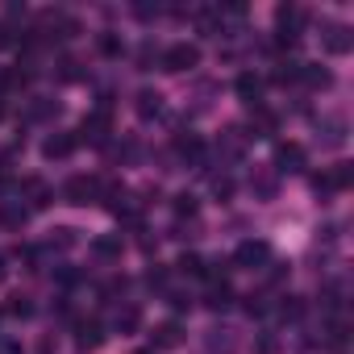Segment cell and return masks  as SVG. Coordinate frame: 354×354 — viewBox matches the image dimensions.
<instances>
[{"label":"cell","instance_id":"obj_1","mask_svg":"<svg viewBox=\"0 0 354 354\" xmlns=\"http://www.w3.org/2000/svg\"><path fill=\"white\" fill-rule=\"evenodd\" d=\"M100 180L96 175H75V180H67V188H63V201L67 205H92V201H100Z\"/></svg>","mask_w":354,"mask_h":354},{"label":"cell","instance_id":"obj_2","mask_svg":"<svg viewBox=\"0 0 354 354\" xmlns=\"http://www.w3.org/2000/svg\"><path fill=\"white\" fill-rule=\"evenodd\" d=\"M201 63V50L192 46V42H175V46H167V55H162V71H192Z\"/></svg>","mask_w":354,"mask_h":354},{"label":"cell","instance_id":"obj_3","mask_svg":"<svg viewBox=\"0 0 354 354\" xmlns=\"http://www.w3.org/2000/svg\"><path fill=\"white\" fill-rule=\"evenodd\" d=\"M267 259H271V246H267V242H242V246L234 250V263H238V267H250V271L263 267Z\"/></svg>","mask_w":354,"mask_h":354},{"label":"cell","instance_id":"obj_4","mask_svg":"<svg viewBox=\"0 0 354 354\" xmlns=\"http://www.w3.org/2000/svg\"><path fill=\"white\" fill-rule=\"evenodd\" d=\"M275 167L279 171H304V146L300 142H279L275 146Z\"/></svg>","mask_w":354,"mask_h":354},{"label":"cell","instance_id":"obj_5","mask_svg":"<svg viewBox=\"0 0 354 354\" xmlns=\"http://www.w3.org/2000/svg\"><path fill=\"white\" fill-rule=\"evenodd\" d=\"M321 42H325V50H329V55H346V50L354 46V38H350V30H346V26H325Z\"/></svg>","mask_w":354,"mask_h":354},{"label":"cell","instance_id":"obj_6","mask_svg":"<svg viewBox=\"0 0 354 354\" xmlns=\"http://www.w3.org/2000/svg\"><path fill=\"white\" fill-rule=\"evenodd\" d=\"M75 142H80L75 133H50V138L42 142V154H46V158H67V154L75 150Z\"/></svg>","mask_w":354,"mask_h":354},{"label":"cell","instance_id":"obj_7","mask_svg":"<svg viewBox=\"0 0 354 354\" xmlns=\"http://www.w3.org/2000/svg\"><path fill=\"white\" fill-rule=\"evenodd\" d=\"M238 96H242V104H254L259 109V100H263V80L259 75H238Z\"/></svg>","mask_w":354,"mask_h":354},{"label":"cell","instance_id":"obj_8","mask_svg":"<svg viewBox=\"0 0 354 354\" xmlns=\"http://www.w3.org/2000/svg\"><path fill=\"white\" fill-rule=\"evenodd\" d=\"M104 129H109V109L100 104V109H96V113L84 121V129H80V133H84L88 142H104Z\"/></svg>","mask_w":354,"mask_h":354},{"label":"cell","instance_id":"obj_9","mask_svg":"<svg viewBox=\"0 0 354 354\" xmlns=\"http://www.w3.org/2000/svg\"><path fill=\"white\" fill-rule=\"evenodd\" d=\"M180 342H184V329L175 325V321H167V325L154 329V350H175Z\"/></svg>","mask_w":354,"mask_h":354},{"label":"cell","instance_id":"obj_10","mask_svg":"<svg viewBox=\"0 0 354 354\" xmlns=\"http://www.w3.org/2000/svg\"><path fill=\"white\" fill-rule=\"evenodd\" d=\"M158 113H162V96H158V92H150V88H146V92H138V117H146V121H150V117H158Z\"/></svg>","mask_w":354,"mask_h":354},{"label":"cell","instance_id":"obj_11","mask_svg":"<svg viewBox=\"0 0 354 354\" xmlns=\"http://www.w3.org/2000/svg\"><path fill=\"white\" fill-rule=\"evenodd\" d=\"M300 80H304L308 88H329V71L317 67V63H304V67H300Z\"/></svg>","mask_w":354,"mask_h":354},{"label":"cell","instance_id":"obj_12","mask_svg":"<svg viewBox=\"0 0 354 354\" xmlns=\"http://www.w3.org/2000/svg\"><path fill=\"white\" fill-rule=\"evenodd\" d=\"M138 321H142L138 304H125V308H117V329H121V333H133V329H138Z\"/></svg>","mask_w":354,"mask_h":354},{"label":"cell","instance_id":"obj_13","mask_svg":"<svg viewBox=\"0 0 354 354\" xmlns=\"http://www.w3.org/2000/svg\"><path fill=\"white\" fill-rule=\"evenodd\" d=\"M100 342H104V329H100L96 321H88V325H80V346H84V350H96Z\"/></svg>","mask_w":354,"mask_h":354},{"label":"cell","instance_id":"obj_14","mask_svg":"<svg viewBox=\"0 0 354 354\" xmlns=\"http://www.w3.org/2000/svg\"><path fill=\"white\" fill-rule=\"evenodd\" d=\"M26 217H30V209H21V205H5V209H0V221L13 225V230H21V225H26Z\"/></svg>","mask_w":354,"mask_h":354},{"label":"cell","instance_id":"obj_15","mask_svg":"<svg viewBox=\"0 0 354 354\" xmlns=\"http://www.w3.org/2000/svg\"><path fill=\"white\" fill-rule=\"evenodd\" d=\"M26 188H30V196H34V201H30V205H34V209H42V205H50V188H46V184H42V180H30V184H26Z\"/></svg>","mask_w":354,"mask_h":354},{"label":"cell","instance_id":"obj_16","mask_svg":"<svg viewBox=\"0 0 354 354\" xmlns=\"http://www.w3.org/2000/svg\"><path fill=\"white\" fill-rule=\"evenodd\" d=\"M92 250H96V254H104V259H117V254H121V238H96V242H92Z\"/></svg>","mask_w":354,"mask_h":354},{"label":"cell","instance_id":"obj_17","mask_svg":"<svg viewBox=\"0 0 354 354\" xmlns=\"http://www.w3.org/2000/svg\"><path fill=\"white\" fill-rule=\"evenodd\" d=\"M175 150L188 154V158H196V154H201V138H196V133H188V138L180 133V138H175Z\"/></svg>","mask_w":354,"mask_h":354},{"label":"cell","instance_id":"obj_18","mask_svg":"<svg viewBox=\"0 0 354 354\" xmlns=\"http://www.w3.org/2000/svg\"><path fill=\"white\" fill-rule=\"evenodd\" d=\"M230 300H234V296H230V288H225V283H221V288L213 283V292H209V308H225Z\"/></svg>","mask_w":354,"mask_h":354},{"label":"cell","instance_id":"obj_19","mask_svg":"<svg viewBox=\"0 0 354 354\" xmlns=\"http://www.w3.org/2000/svg\"><path fill=\"white\" fill-rule=\"evenodd\" d=\"M180 271H184V275H205V263H201L196 254H184V259H180Z\"/></svg>","mask_w":354,"mask_h":354},{"label":"cell","instance_id":"obj_20","mask_svg":"<svg viewBox=\"0 0 354 354\" xmlns=\"http://www.w3.org/2000/svg\"><path fill=\"white\" fill-rule=\"evenodd\" d=\"M175 213H180V217L188 213V217H192V213H196V196H188V192H184V196H175Z\"/></svg>","mask_w":354,"mask_h":354},{"label":"cell","instance_id":"obj_21","mask_svg":"<svg viewBox=\"0 0 354 354\" xmlns=\"http://www.w3.org/2000/svg\"><path fill=\"white\" fill-rule=\"evenodd\" d=\"M9 313H13V317H30V313H34V304H30L26 296H13V304H9Z\"/></svg>","mask_w":354,"mask_h":354},{"label":"cell","instance_id":"obj_22","mask_svg":"<svg viewBox=\"0 0 354 354\" xmlns=\"http://www.w3.org/2000/svg\"><path fill=\"white\" fill-rule=\"evenodd\" d=\"M75 238H71V230H55V238H50V246H59V250H67Z\"/></svg>","mask_w":354,"mask_h":354},{"label":"cell","instance_id":"obj_23","mask_svg":"<svg viewBox=\"0 0 354 354\" xmlns=\"http://www.w3.org/2000/svg\"><path fill=\"white\" fill-rule=\"evenodd\" d=\"M146 283H150V288H162V283H167V271H162V267H150V271H146Z\"/></svg>","mask_w":354,"mask_h":354},{"label":"cell","instance_id":"obj_24","mask_svg":"<svg viewBox=\"0 0 354 354\" xmlns=\"http://www.w3.org/2000/svg\"><path fill=\"white\" fill-rule=\"evenodd\" d=\"M0 354H21V346L17 342H0Z\"/></svg>","mask_w":354,"mask_h":354},{"label":"cell","instance_id":"obj_25","mask_svg":"<svg viewBox=\"0 0 354 354\" xmlns=\"http://www.w3.org/2000/svg\"><path fill=\"white\" fill-rule=\"evenodd\" d=\"M5 42H9V26H5V21H0V46H5Z\"/></svg>","mask_w":354,"mask_h":354},{"label":"cell","instance_id":"obj_26","mask_svg":"<svg viewBox=\"0 0 354 354\" xmlns=\"http://www.w3.org/2000/svg\"><path fill=\"white\" fill-rule=\"evenodd\" d=\"M0 279H5V259H0Z\"/></svg>","mask_w":354,"mask_h":354}]
</instances>
